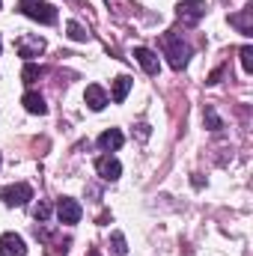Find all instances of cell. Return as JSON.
I'll use <instances>...</instances> for the list:
<instances>
[{"label": "cell", "instance_id": "obj_6", "mask_svg": "<svg viewBox=\"0 0 253 256\" xmlns=\"http://www.w3.org/2000/svg\"><path fill=\"white\" fill-rule=\"evenodd\" d=\"M176 15H179V21H182L185 27H194V24L206 15V3H202V0H188V3H182V6L176 9Z\"/></svg>", "mask_w": 253, "mask_h": 256}, {"label": "cell", "instance_id": "obj_18", "mask_svg": "<svg viewBox=\"0 0 253 256\" xmlns=\"http://www.w3.org/2000/svg\"><path fill=\"white\" fill-rule=\"evenodd\" d=\"M202 120H206V126L212 128V131H220V128H224L220 116H218V114H214L212 108H206V110H202Z\"/></svg>", "mask_w": 253, "mask_h": 256}, {"label": "cell", "instance_id": "obj_8", "mask_svg": "<svg viewBox=\"0 0 253 256\" xmlns=\"http://www.w3.org/2000/svg\"><path fill=\"white\" fill-rule=\"evenodd\" d=\"M24 254H27V244H24L21 236H15V232L0 236V256H24Z\"/></svg>", "mask_w": 253, "mask_h": 256}, {"label": "cell", "instance_id": "obj_12", "mask_svg": "<svg viewBox=\"0 0 253 256\" xmlns=\"http://www.w3.org/2000/svg\"><path fill=\"white\" fill-rule=\"evenodd\" d=\"M21 104H24V110L33 114V116H45V114H48V104H45V98H42L39 92H24Z\"/></svg>", "mask_w": 253, "mask_h": 256}, {"label": "cell", "instance_id": "obj_2", "mask_svg": "<svg viewBox=\"0 0 253 256\" xmlns=\"http://www.w3.org/2000/svg\"><path fill=\"white\" fill-rule=\"evenodd\" d=\"M0 200H3L6 206H12V208H18V206H27V202L33 200V188H30L27 182H15V185H6V188L0 191Z\"/></svg>", "mask_w": 253, "mask_h": 256}, {"label": "cell", "instance_id": "obj_1", "mask_svg": "<svg viewBox=\"0 0 253 256\" xmlns=\"http://www.w3.org/2000/svg\"><path fill=\"white\" fill-rule=\"evenodd\" d=\"M161 48H164V54H167V60H170V66L176 68V72H182L185 66H188L190 60V45L179 36V33H164L161 36Z\"/></svg>", "mask_w": 253, "mask_h": 256}, {"label": "cell", "instance_id": "obj_17", "mask_svg": "<svg viewBox=\"0 0 253 256\" xmlns=\"http://www.w3.org/2000/svg\"><path fill=\"white\" fill-rule=\"evenodd\" d=\"M110 244H114V256H128L126 236H122V232H114V236H110Z\"/></svg>", "mask_w": 253, "mask_h": 256}, {"label": "cell", "instance_id": "obj_22", "mask_svg": "<svg viewBox=\"0 0 253 256\" xmlns=\"http://www.w3.org/2000/svg\"><path fill=\"white\" fill-rule=\"evenodd\" d=\"M21 3H30V0H21Z\"/></svg>", "mask_w": 253, "mask_h": 256}, {"label": "cell", "instance_id": "obj_24", "mask_svg": "<svg viewBox=\"0 0 253 256\" xmlns=\"http://www.w3.org/2000/svg\"><path fill=\"white\" fill-rule=\"evenodd\" d=\"M0 164H3V158H0Z\"/></svg>", "mask_w": 253, "mask_h": 256}, {"label": "cell", "instance_id": "obj_13", "mask_svg": "<svg viewBox=\"0 0 253 256\" xmlns=\"http://www.w3.org/2000/svg\"><path fill=\"white\" fill-rule=\"evenodd\" d=\"M230 24H232V27H238V33L250 36V33H253V6L242 9L238 15H230Z\"/></svg>", "mask_w": 253, "mask_h": 256}, {"label": "cell", "instance_id": "obj_25", "mask_svg": "<svg viewBox=\"0 0 253 256\" xmlns=\"http://www.w3.org/2000/svg\"><path fill=\"white\" fill-rule=\"evenodd\" d=\"M0 45H3V39H0Z\"/></svg>", "mask_w": 253, "mask_h": 256}, {"label": "cell", "instance_id": "obj_20", "mask_svg": "<svg viewBox=\"0 0 253 256\" xmlns=\"http://www.w3.org/2000/svg\"><path fill=\"white\" fill-rule=\"evenodd\" d=\"M33 214H36V220H39V224H45V220L51 218V202H45V200H42V202L33 208Z\"/></svg>", "mask_w": 253, "mask_h": 256}, {"label": "cell", "instance_id": "obj_4", "mask_svg": "<svg viewBox=\"0 0 253 256\" xmlns=\"http://www.w3.org/2000/svg\"><path fill=\"white\" fill-rule=\"evenodd\" d=\"M15 51H18V57H24V60L30 63V60H36V57L45 51V39H42V36H21V39L15 42Z\"/></svg>", "mask_w": 253, "mask_h": 256}, {"label": "cell", "instance_id": "obj_21", "mask_svg": "<svg viewBox=\"0 0 253 256\" xmlns=\"http://www.w3.org/2000/svg\"><path fill=\"white\" fill-rule=\"evenodd\" d=\"M90 256H98V250H90Z\"/></svg>", "mask_w": 253, "mask_h": 256}, {"label": "cell", "instance_id": "obj_23", "mask_svg": "<svg viewBox=\"0 0 253 256\" xmlns=\"http://www.w3.org/2000/svg\"><path fill=\"white\" fill-rule=\"evenodd\" d=\"M0 6H3V0H0Z\"/></svg>", "mask_w": 253, "mask_h": 256}, {"label": "cell", "instance_id": "obj_11", "mask_svg": "<svg viewBox=\"0 0 253 256\" xmlns=\"http://www.w3.org/2000/svg\"><path fill=\"white\" fill-rule=\"evenodd\" d=\"M134 60L143 66V72H146V74H158V68H161L158 54H155V51H149V48H143V45H140V48H134Z\"/></svg>", "mask_w": 253, "mask_h": 256}, {"label": "cell", "instance_id": "obj_19", "mask_svg": "<svg viewBox=\"0 0 253 256\" xmlns=\"http://www.w3.org/2000/svg\"><path fill=\"white\" fill-rule=\"evenodd\" d=\"M238 57H242V68L250 74V72H253V48H250V45H244V48L238 51Z\"/></svg>", "mask_w": 253, "mask_h": 256}, {"label": "cell", "instance_id": "obj_10", "mask_svg": "<svg viewBox=\"0 0 253 256\" xmlns=\"http://www.w3.org/2000/svg\"><path fill=\"white\" fill-rule=\"evenodd\" d=\"M122 143H126V134H122L120 128H108V131L98 134V149H102V152H116Z\"/></svg>", "mask_w": 253, "mask_h": 256}, {"label": "cell", "instance_id": "obj_3", "mask_svg": "<svg viewBox=\"0 0 253 256\" xmlns=\"http://www.w3.org/2000/svg\"><path fill=\"white\" fill-rule=\"evenodd\" d=\"M21 12L39 24H54L57 21V9L51 3H39V0H30V3H21Z\"/></svg>", "mask_w": 253, "mask_h": 256}, {"label": "cell", "instance_id": "obj_16", "mask_svg": "<svg viewBox=\"0 0 253 256\" xmlns=\"http://www.w3.org/2000/svg\"><path fill=\"white\" fill-rule=\"evenodd\" d=\"M39 78H42V66H36V63L24 66V72H21V80H24V84H36Z\"/></svg>", "mask_w": 253, "mask_h": 256}, {"label": "cell", "instance_id": "obj_14", "mask_svg": "<svg viewBox=\"0 0 253 256\" xmlns=\"http://www.w3.org/2000/svg\"><path fill=\"white\" fill-rule=\"evenodd\" d=\"M131 84H134V80H131L128 74H120V78L114 80V102H116V104H122V102L128 98V92H131Z\"/></svg>", "mask_w": 253, "mask_h": 256}, {"label": "cell", "instance_id": "obj_7", "mask_svg": "<svg viewBox=\"0 0 253 256\" xmlns=\"http://www.w3.org/2000/svg\"><path fill=\"white\" fill-rule=\"evenodd\" d=\"M96 173H98L104 182H116V179L122 176V164H120L114 155H102V158L96 161Z\"/></svg>", "mask_w": 253, "mask_h": 256}, {"label": "cell", "instance_id": "obj_5", "mask_svg": "<svg viewBox=\"0 0 253 256\" xmlns=\"http://www.w3.org/2000/svg\"><path fill=\"white\" fill-rule=\"evenodd\" d=\"M80 214H84V208H80V202H78V200H72V196L57 200V218H60V224L74 226V224L80 220Z\"/></svg>", "mask_w": 253, "mask_h": 256}, {"label": "cell", "instance_id": "obj_9", "mask_svg": "<svg viewBox=\"0 0 253 256\" xmlns=\"http://www.w3.org/2000/svg\"><path fill=\"white\" fill-rule=\"evenodd\" d=\"M84 102H86V108H90V110H96V114H98V110H104V108H108V92H104L98 84H90V86H86V92H84Z\"/></svg>", "mask_w": 253, "mask_h": 256}, {"label": "cell", "instance_id": "obj_15", "mask_svg": "<svg viewBox=\"0 0 253 256\" xmlns=\"http://www.w3.org/2000/svg\"><path fill=\"white\" fill-rule=\"evenodd\" d=\"M66 33H68L72 42H86V39H90V33H86L78 21H68V24H66Z\"/></svg>", "mask_w": 253, "mask_h": 256}]
</instances>
